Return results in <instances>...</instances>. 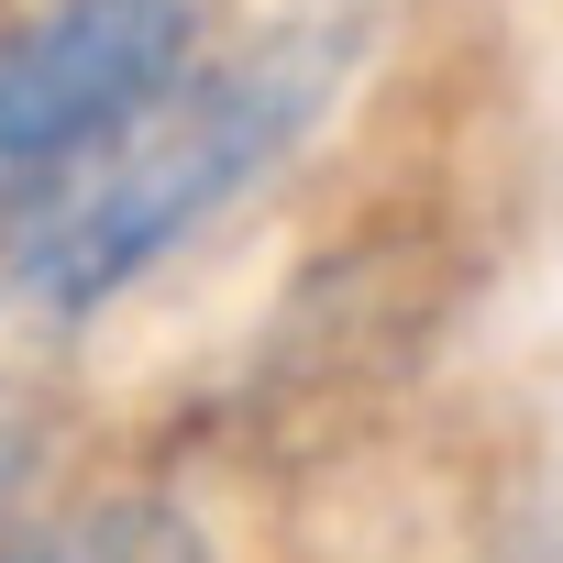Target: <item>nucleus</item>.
Returning a JSON list of instances; mask_svg holds the SVG:
<instances>
[{
  "label": "nucleus",
  "mask_w": 563,
  "mask_h": 563,
  "mask_svg": "<svg viewBox=\"0 0 563 563\" xmlns=\"http://www.w3.org/2000/svg\"><path fill=\"white\" fill-rule=\"evenodd\" d=\"M365 67H376V0L232 12L0 265V321L23 343H89L100 321L155 299L188 254H210L254 199H276L321 155Z\"/></svg>",
  "instance_id": "1"
},
{
  "label": "nucleus",
  "mask_w": 563,
  "mask_h": 563,
  "mask_svg": "<svg viewBox=\"0 0 563 563\" xmlns=\"http://www.w3.org/2000/svg\"><path fill=\"white\" fill-rule=\"evenodd\" d=\"M232 23V0H0V265Z\"/></svg>",
  "instance_id": "2"
},
{
  "label": "nucleus",
  "mask_w": 563,
  "mask_h": 563,
  "mask_svg": "<svg viewBox=\"0 0 563 563\" xmlns=\"http://www.w3.org/2000/svg\"><path fill=\"white\" fill-rule=\"evenodd\" d=\"M0 563H221V530H210V508L188 486L111 475V486L34 497L0 530Z\"/></svg>",
  "instance_id": "3"
},
{
  "label": "nucleus",
  "mask_w": 563,
  "mask_h": 563,
  "mask_svg": "<svg viewBox=\"0 0 563 563\" xmlns=\"http://www.w3.org/2000/svg\"><path fill=\"white\" fill-rule=\"evenodd\" d=\"M67 464V398L34 354H0V530H12L34 497H56Z\"/></svg>",
  "instance_id": "4"
}]
</instances>
